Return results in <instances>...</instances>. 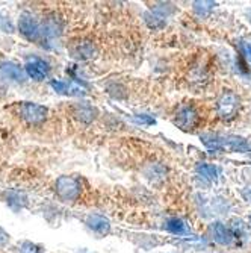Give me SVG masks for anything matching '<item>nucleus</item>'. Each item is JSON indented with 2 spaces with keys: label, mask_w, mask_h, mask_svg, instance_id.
I'll return each instance as SVG.
<instances>
[{
  "label": "nucleus",
  "mask_w": 251,
  "mask_h": 253,
  "mask_svg": "<svg viewBox=\"0 0 251 253\" xmlns=\"http://www.w3.org/2000/svg\"><path fill=\"white\" fill-rule=\"evenodd\" d=\"M25 70H26L28 76L32 78L34 81H42V79L47 78L50 68H49V64L44 59L34 56V58L28 59V62L25 65Z\"/></svg>",
  "instance_id": "423d86ee"
},
{
  "label": "nucleus",
  "mask_w": 251,
  "mask_h": 253,
  "mask_svg": "<svg viewBox=\"0 0 251 253\" xmlns=\"http://www.w3.org/2000/svg\"><path fill=\"white\" fill-rule=\"evenodd\" d=\"M211 231H212V238L215 240V243H218L221 246H229V244H232V241L235 238L233 232L224 223H221V221L214 223L212 227H211Z\"/></svg>",
  "instance_id": "6e6552de"
},
{
  "label": "nucleus",
  "mask_w": 251,
  "mask_h": 253,
  "mask_svg": "<svg viewBox=\"0 0 251 253\" xmlns=\"http://www.w3.org/2000/svg\"><path fill=\"white\" fill-rule=\"evenodd\" d=\"M248 223H250V227H251V215H250V218H248Z\"/></svg>",
  "instance_id": "5701e85b"
},
{
  "label": "nucleus",
  "mask_w": 251,
  "mask_h": 253,
  "mask_svg": "<svg viewBox=\"0 0 251 253\" xmlns=\"http://www.w3.org/2000/svg\"><path fill=\"white\" fill-rule=\"evenodd\" d=\"M62 32V25L61 21L55 17H50L45 20L44 26H42V35L47 38V40H55L61 35Z\"/></svg>",
  "instance_id": "9b49d317"
},
{
  "label": "nucleus",
  "mask_w": 251,
  "mask_h": 253,
  "mask_svg": "<svg viewBox=\"0 0 251 253\" xmlns=\"http://www.w3.org/2000/svg\"><path fill=\"white\" fill-rule=\"evenodd\" d=\"M18 29L21 32V35L31 40V41H36L41 35L38 21L31 15V14H23L18 20Z\"/></svg>",
  "instance_id": "39448f33"
},
{
  "label": "nucleus",
  "mask_w": 251,
  "mask_h": 253,
  "mask_svg": "<svg viewBox=\"0 0 251 253\" xmlns=\"http://www.w3.org/2000/svg\"><path fill=\"white\" fill-rule=\"evenodd\" d=\"M52 88L56 91V93L61 94H70V96H80L82 89L74 85L73 82H65V81H52Z\"/></svg>",
  "instance_id": "f8f14e48"
},
{
  "label": "nucleus",
  "mask_w": 251,
  "mask_h": 253,
  "mask_svg": "<svg viewBox=\"0 0 251 253\" xmlns=\"http://www.w3.org/2000/svg\"><path fill=\"white\" fill-rule=\"evenodd\" d=\"M20 253H42V249L34 243H29V241H25L20 247Z\"/></svg>",
  "instance_id": "a211bd4d"
},
{
  "label": "nucleus",
  "mask_w": 251,
  "mask_h": 253,
  "mask_svg": "<svg viewBox=\"0 0 251 253\" xmlns=\"http://www.w3.org/2000/svg\"><path fill=\"white\" fill-rule=\"evenodd\" d=\"M55 191L56 196L62 202H76L80 197L82 193V183L79 179L73 176H61L56 179L55 183Z\"/></svg>",
  "instance_id": "f257e3e1"
},
{
  "label": "nucleus",
  "mask_w": 251,
  "mask_h": 253,
  "mask_svg": "<svg viewBox=\"0 0 251 253\" xmlns=\"http://www.w3.org/2000/svg\"><path fill=\"white\" fill-rule=\"evenodd\" d=\"M72 55L77 59H93L97 55V49L93 42L89 41H79L72 45Z\"/></svg>",
  "instance_id": "1a4fd4ad"
},
{
  "label": "nucleus",
  "mask_w": 251,
  "mask_h": 253,
  "mask_svg": "<svg viewBox=\"0 0 251 253\" xmlns=\"http://www.w3.org/2000/svg\"><path fill=\"white\" fill-rule=\"evenodd\" d=\"M214 8H215L214 2H195L194 3V11L198 15H208Z\"/></svg>",
  "instance_id": "dca6fc26"
},
{
  "label": "nucleus",
  "mask_w": 251,
  "mask_h": 253,
  "mask_svg": "<svg viewBox=\"0 0 251 253\" xmlns=\"http://www.w3.org/2000/svg\"><path fill=\"white\" fill-rule=\"evenodd\" d=\"M174 122L181 129H192L198 122V114H197L194 106L183 105V106H180L177 109Z\"/></svg>",
  "instance_id": "20e7f679"
},
{
  "label": "nucleus",
  "mask_w": 251,
  "mask_h": 253,
  "mask_svg": "<svg viewBox=\"0 0 251 253\" xmlns=\"http://www.w3.org/2000/svg\"><path fill=\"white\" fill-rule=\"evenodd\" d=\"M76 116L80 122L83 123H89V122H93L94 117H96V111L94 108H91L88 105H82V106H77L76 109Z\"/></svg>",
  "instance_id": "2eb2a0df"
},
{
  "label": "nucleus",
  "mask_w": 251,
  "mask_h": 253,
  "mask_svg": "<svg viewBox=\"0 0 251 253\" xmlns=\"http://www.w3.org/2000/svg\"><path fill=\"white\" fill-rule=\"evenodd\" d=\"M86 226L94 234L102 235V237L108 235L109 231H110V223H109V220L105 215H100V214H91V215H88Z\"/></svg>",
  "instance_id": "0eeeda50"
},
{
  "label": "nucleus",
  "mask_w": 251,
  "mask_h": 253,
  "mask_svg": "<svg viewBox=\"0 0 251 253\" xmlns=\"http://www.w3.org/2000/svg\"><path fill=\"white\" fill-rule=\"evenodd\" d=\"M0 72L14 82H23V79H25V73H23L21 68L17 64L9 62V61L0 62Z\"/></svg>",
  "instance_id": "9d476101"
},
{
  "label": "nucleus",
  "mask_w": 251,
  "mask_h": 253,
  "mask_svg": "<svg viewBox=\"0 0 251 253\" xmlns=\"http://www.w3.org/2000/svg\"><path fill=\"white\" fill-rule=\"evenodd\" d=\"M197 174L204 179V180H208V182H215L218 179V169L212 164H208V163H201L197 166Z\"/></svg>",
  "instance_id": "4468645a"
},
{
  "label": "nucleus",
  "mask_w": 251,
  "mask_h": 253,
  "mask_svg": "<svg viewBox=\"0 0 251 253\" xmlns=\"http://www.w3.org/2000/svg\"><path fill=\"white\" fill-rule=\"evenodd\" d=\"M241 99L233 91H224L216 100V112L222 120H232L238 116Z\"/></svg>",
  "instance_id": "f03ea898"
},
{
  "label": "nucleus",
  "mask_w": 251,
  "mask_h": 253,
  "mask_svg": "<svg viewBox=\"0 0 251 253\" xmlns=\"http://www.w3.org/2000/svg\"><path fill=\"white\" fill-rule=\"evenodd\" d=\"M9 241V235L3 231V227L0 226V246H5Z\"/></svg>",
  "instance_id": "6ab92c4d"
},
{
  "label": "nucleus",
  "mask_w": 251,
  "mask_h": 253,
  "mask_svg": "<svg viewBox=\"0 0 251 253\" xmlns=\"http://www.w3.org/2000/svg\"><path fill=\"white\" fill-rule=\"evenodd\" d=\"M244 52H245V56L251 61V42H248L247 45H245V49H244Z\"/></svg>",
  "instance_id": "412c9836"
},
{
  "label": "nucleus",
  "mask_w": 251,
  "mask_h": 253,
  "mask_svg": "<svg viewBox=\"0 0 251 253\" xmlns=\"http://www.w3.org/2000/svg\"><path fill=\"white\" fill-rule=\"evenodd\" d=\"M165 227H167V231H168L170 234H173V235H188V234H189V227H188V224H186L183 220H181V218H177V217L170 218V220L167 221Z\"/></svg>",
  "instance_id": "ddd939ff"
},
{
  "label": "nucleus",
  "mask_w": 251,
  "mask_h": 253,
  "mask_svg": "<svg viewBox=\"0 0 251 253\" xmlns=\"http://www.w3.org/2000/svg\"><path fill=\"white\" fill-rule=\"evenodd\" d=\"M136 122L138 123H145V125H153L154 120L150 119L148 116H136Z\"/></svg>",
  "instance_id": "aec40b11"
},
{
  "label": "nucleus",
  "mask_w": 251,
  "mask_h": 253,
  "mask_svg": "<svg viewBox=\"0 0 251 253\" xmlns=\"http://www.w3.org/2000/svg\"><path fill=\"white\" fill-rule=\"evenodd\" d=\"M5 91V82H3V79H0V93H3Z\"/></svg>",
  "instance_id": "4be33fe9"
},
{
  "label": "nucleus",
  "mask_w": 251,
  "mask_h": 253,
  "mask_svg": "<svg viewBox=\"0 0 251 253\" xmlns=\"http://www.w3.org/2000/svg\"><path fill=\"white\" fill-rule=\"evenodd\" d=\"M145 21L148 23L150 28H162L165 25V20L162 15H157V14H145Z\"/></svg>",
  "instance_id": "f3484780"
},
{
  "label": "nucleus",
  "mask_w": 251,
  "mask_h": 253,
  "mask_svg": "<svg viewBox=\"0 0 251 253\" xmlns=\"http://www.w3.org/2000/svg\"><path fill=\"white\" fill-rule=\"evenodd\" d=\"M18 111H20L21 119L26 120L31 125H39L45 120V117H47V108L42 105L31 103V102L21 103Z\"/></svg>",
  "instance_id": "7ed1b4c3"
}]
</instances>
